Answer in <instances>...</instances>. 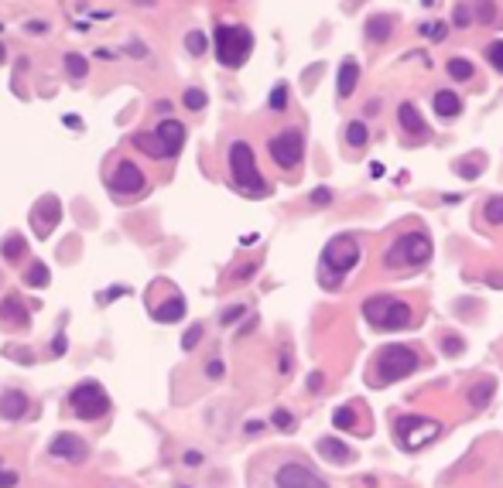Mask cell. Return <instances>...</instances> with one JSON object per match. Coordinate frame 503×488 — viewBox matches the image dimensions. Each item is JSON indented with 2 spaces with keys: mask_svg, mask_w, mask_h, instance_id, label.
<instances>
[{
  "mask_svg": "<svg viewBox=\"0 0 503 488\" xmlns=\"http://www.w3.org/2000/svg\"><path fill=\"white\" fill-rule=\"evenodd\" d=\"M422 365L418 352L407 348V345H387L377 352V359L370 365V383L373 386H387V383H400L407 379L414 369Z\"/></svg>",
  "mask_w": 503,
  "mask_h": 488,
  "instance_id": "1",
  "label": "cell"
},
{
  "mask_svg": "<svg viewBox=\"0 0 503 488\" xmlns=\"http://www.w3.org/2000/svg\"><path fill=\"white\" fill-rule=\"evenodd\" d=\"M363 318L377 332H404V328H411L414 311H411V304H404V301L391 297V294H377V297H370L363 304Z\"/></svg>",
  "mask_w": 503,
  "mask_h": 488,
  "instance_id": "2",
  "label": "cell"
},
{
  "mask_svg": "<svg viewBox=\"0 0 503 488\" xmlns=\"http://www.w3.org/2000/svg\"><path fill=\"white\" fill-rule=\"evenodd\" d=\"M212 41H216L219 65H226V69H240L254 52V34H250V27L243 25H216Z\"/></svg>",
  "mask_w": 503,
  "mask_h": 488,
  "instance_id": "3",
  "label": "cell"
},
{
  "mask_svg": "<svg viewBox=\"0 0 503 488\" xmlns=\"http://www.w3.org/2000/svg\"><path fill=\"white\" fill-rule=\"evenodd\" d=\"M230 175H233V184L247 195H267V181L261 178L257 171V157H254V147L247 140H233L230 144Z\"/></svg>",
  "mask_w": 503,
  "mask_h": 488,
  "instance_id": "4",
  "label": "cell"
},
{
  "mask_svg": "<svg viewBox=\"0 0 503 488\" xmlns=\"http://www.w3.org/2000/svg\"><path fill=\"white\" fill-rule=\"evenodd\" d=\"M431 259V239H428V232H404L398 236L394 243H391V250L384 253V266L387 270H398V266H422Z\"/></svg>",
  "mask_w": 503,
  "mask_h": 488,
  "instance_id": "5",
  "label": "cell"
},
{
  "mask_svg": "<svg viewBox=\"0 0 503 488\" xmlns=\"http://www.w3.org/2000/svg\"><path fill=\"white\" fill-rule=\"evenodd\" d=\"M133 144L151 157H175L185 144V127L178 120H164L158 123V130H148V133H137Z\"/></svg>",
  "mask_w": 503,
  "mask_h": 488,
  "instance_id": "6",
  "label": "cell"
},
{
  "mask_svg": "<svg viewBox=\"0 0 503 488\" xmlns=\"http://www.w3.org/2000/svg\"><path fill=\"white\" fill-rule=\"evenodd\" d=\"M69 410L76 413L79 420H100L110 410V396H106V389L100 383L86 379V383H79L69 393Z\"/></svg>",
  "mask_w": 503,
  "mask_h": 488,
  "instance_id": "7",
  "label": "cell"
},
{
  "mask_svg": "<svg viewBox=\"0 0 503 488\" xmlns=\"http://www.w3.org/2000/svg\"><path fill=\"white\" fill-rule=\"evenodd\" d=\"M360 257H363V250H360V243L353 236H336L325 246V253H322V270H336V283H339L360 263Z\"/></svg>",
  "mask_w": 503,
  "mask_h": 488,
  "instance_id": "8",
  "label": "cell"
},
{
  "mask_svg": "<svg viewBox=\"0 0 503 488\" xmlns=\"http://www.w3.org/2000/svg\"><path fill=\"white\" fill-rule=\"evenodd\" d=\"M267 147H270V157H274L277 168L292 171V168L301 164V157H305V133L298 127H288V130H281V133H274Z\"/></svg>",
  "mask_w": 503,
  "mask_h": 488,
  "instance_id": "9",
  "label": "cell"
},
{
  "mask_svg": "<svg viewBox=\"0 0 503 488\" xmlns=\"http://www.w3.org/2000/svg\"><path fill=\"white\" fill-rule=\"evenodd\" d=\"M274 482H277V488H329V482L322 475H315L312 468H305V464H298V461L281 464L277 475H274Z\"/></svg>",
  "mask_w": 503,
  "mask_h": 488,
  "instance_id": "10",
  "label": "cell"
},
{
  "mask_svg": "<svg viewBox=\"0 0 503 488\" xmlns=\"http://www.w3.org/2000/svg\"><path fill=\"white\" fill-rule=\"evenodd\" d=\"M110 188L117 195H141L144 191V171L133 164V161H120L113 178H110Z\"/></svg>",
  "mask_w": 503,
  "mask_h": 488,
  "instance_id": "11",
  "label": "cell"
},
{
  "mask_svg": "<svg viewBox=\"0 0 503 488\" xmlns=\"http://www.w3.org/2000/svg\"><path fill=\"white\" fill-rule=\"evenodd\" d=\"M48 454L52 458H65V461H86L89 458V447H86V440L82 437H76V434H58L48 444Z\"/></svg>",
  "mask_w": 503,
  "mask_h": 488,
  "instance_id": "12",
  "label": "cell"
},
{
  "mask_svg": "<svg viewBox=\"0 0 503 488\" xmlns=\"http://www.w3.org/2000/svg\"><path fill=\"white\" fill-rule=\"evenodd\" d=\"M58 219H62L58 198H41V202L34 205V215H31V222H34V232H38V236H48V232L58 226Z\"/></svg>",
  "mask_w": 503,
  "mask_h": 488,
  "instance_id": "13",
  "label": "cell"
},
{
  "mask_svg": "<svg viewBox=\"0 0 503 488\" xmlns=\"http://www.w3.org/2000/svg\"><path fill=\"white\" fill-rule=\"evenodd\" d=\"M0 321H4L7 328H27V325H31V314H27V308L21 304L18 294H7V297L0 301Z\"/></svg>",
  "mask_w": 503,
  "mask_h": 488,
  "instance_id": "14",
  "label": "cell"
},
{
  "mask_svg": "<svg viewBox=\"0 0 503 488\" xmlns=\"http://www.w3.org/2000/svg\"><path fill=\"white\" fill-rule=\"evenodd\" d=\"M398 120H400V127H404V133H411L414 140H428V123H424V116L414 109V103H400L398 106Z\"/></svg>",
  "mask_w": 503,
  "mask_h": 488,
  "instance_id": "15",
  "label": "cell"
},
{
  "mask_svg": "<svg viewBox=\"0 0 503 488\" xmlns=\"http://www.w3.org/2000/svg\"><path fill=\"white\" fill-rule=\"evenodd\" d=\"M27 413V396L21 389H4L0 393V416L4 420H21Z\"/></svg>",
  "mask_w": 503,
  "mask_h": 488,
  "instance_id": "16",
  "label": "cell"
},
{
  "mask_svg": "<svg viewBox=\"0 0 503 488\" xmlns=\"http://www.w3.org/2000/svg\"><path fill=\"white\" fill-rule=\"evenodd\" d=\"M356 82H360V62H356V58H346L343 65H339V76H336V96H339V100L353 96Z\"/></svg>",
  "mask_w": 503,
  "mask_h": 488,
  "instance_id": "17",
  "label": "cell"
},
{
  "mask_svg": "<svg viewBox=\"0 0 503 488\" xmlns=\"http://www.w3.org/2000/svg\"><path fill=\"white\" fill-rule=\"evenodd\" d=\"M318 454L329 458L332 464H353L356 461V451H349V447L339 444L336 437H322V440H318Z\"/></svg>",
  "mask_w": 503,
  "mask_h": 488,
  "instance_id": "18",
  "label": "cell"
},
{
  "mask_svg": "<svg viewBox=\"0 0 503 488\" xmlns=\"http://www.w3.org/2000/svg\"><path fill=\"white\" fill-rule=\"evenodd\" d=\"M431 103H435V113H438L442 120H455V116L462 113V100H459L452 89H438Z\"/></svg>",
  "mask_w": 503,
  "mask_h": 488,
  "instance_id": "19",
  "label": "cell"
},
{
  "mask_svg": "<svg viewBox=\"0 0 503 488\" xmlns=\"http://www.w3.org/2000/svg\"><path fill=\"white\" fill-rule=\"evenodd\" d=\"M391 31H394V18H391V14H373L370 21H367V38H370L373 45L387 41Z\"/></svg>",
  "mask_w": 503,
  "mask_h": 488,
  "instance_id": "20",
  "label": "cell"
},
{
  "mask_svg": "<svg viewBox=\"0 0 503 488\" xmlns=\"http://www.w3.org/2000/svg\"><path fill=\"white\" fill-rule=\"evenodd\" d=\"M155 318H158L161 325H171V321L185 318V297H168V301L155 311Z\"/></svg>",
  "mask_w": 503,
  "mask_h": 488,
  "instance_id": "21",
  "label": "cell"
},
{
  "mask_svg": "<svg viewBox=\"0 0 503 488\" xmlns=\"http://www.w3.org/2000/svg\"><path fill=\"white\" fill-rule=\"evenodd\" d=\"M445 72H449L455 82H469V79H476V69H473V62H469V58H449V62H445Z\"/></svg>",
  "mask_w": 503,
  "mask_h": 488,
  "instance_id": "22",
  "label": "cell"
},
{
  "mask_svg": "<svg viewBox=\"0 0 503 488\" xmlns=\"http://www.w3.org/2000/svg\"><path fill=\"white\" fill-rule=\"evenodd\" d=\"M0 253H4V259H21L27 253V243H25V236H18V232H11L7 239H4V246H0Z\"/></svg>",
  "mask_w": 503,
  "mask_h": 488,
  "instance_id": "23",
  "label": "cell"
},
{
  "mask_svg": "<svg viewBox=\"0 0 503 488\" xmlns=\"http://www.w3.org/2000/svg\"><path fill=\"white\" fill-rule=\"evenodd\" d=\"M493 389H497V383H493V379H479V383L473 386V393H469V403H473L476 410H483V407L490 403Z\"/></svg>",
  "mask_w": 503,
  "mask_h": 488,
  "instance_id": "24",
  "label": "cell"
},
{
  "mask_svg": "<svg viewBox=\"0 0 503 488\" xmlns=\"http://www.w3.org/2000/svg\"><path fill=\"white\" fill-rule=\"evenodd\" d=\"M367 140H370V130H367L363 120H353V123L346 127V144H349V147H363Z\"/></svg>",
  "mask_w": 503,
  "mask_h": 488,
  "instance_id": "25",
  "label": "cell"
},
{
  "mask_svg": "<svg viewBox=\"0 0 503 488\" xmlns=\"http://www.w3.org/2000/svg\"><path fill=\"white\" fill-rule=\"evenodd\" d=\"M48 280H52V273H48V266H45V263H31V270L25 273L27 287H45Z\"/></svg>",
  "mask_w": 503,
  "mask_h": 488,
  "instance_id": "26",
  "label": "cell"
},
{
  "mask_svg": "<svg viewBox=\"0 0 503 488\" xmlns=\"http://www.w3.org/2000/svg\"><path fill=\"white\" fill-rule=\"evenodd\" d=\"M65 72H69L72 79H86L89 65H86V58H82V55H65Z\"/></svg>",
  "mask_w": 503,
  "mask_h": 488,
  "instance_id": "27",
  "label": "cell"
},
{
  "mask_svg": "<svg viewBox=\"0 0 503 488\" xmlns=\"http://www.w3.org/2000/svg\"><path fill=\"white\" fill-rule=\"evenodd\" d=\"M267 106H270L274 113H281V109H288V86H285V82L270 89V100H267Z\"/></svg>",
  "mask_w": 503,
  "mask_h": 488,
  "instance_id": "28",
  "label": "cell"
},
{
  "mask_svg": "<svg viewBox=\"0 0 503 488\" xmlns=\"http://www.w3.org/2000/svg\"><path fill=\"white\" fill-rule=\"evenodd\" d=\"M442 348H445V355L455 359V355H462V352H466V341H462V338H455V334H442Z\"/></svg>",
  "mask_w": 503,
  "mask_h": 488,
  "instance_id": "29",
  "label": "cell"
},
{
  "mask_svg": "<svg viewBox=\"0 0 503 488\" xmlns=\"http://www.w3.org/2000/svg\"><path fill=\"white\" fill-rule=\"evenodd\" d=\"M332 423H336L339 431H349V427L356 423V413H353V407H339V410H336V416H332Z\"/></svg>",
  "mask_w": 503,
  "mask_h": 488,
  "instance_id": "30",
  "label": "cell"
},
{
  "mask_svg": "<svg viewBox=\"0 0 503 488\" xmlns=\"http://www.w3.org/2000/svg\"><path fill=\"white\" fill-rule=\"evenodd\" d=\"M185 48L192 55H202L206 52V34H202V31H188L185 34Z\"/></svg>",
  "mask_w": 503,
  "mask_h": 488,
  "instance_id": "31",
  "label": "cell"
},
{
  "mask_svg": "<svg viewBox=\"0 0 503 488\" xmlns=\"http://www.w3.org/2000/svg\"><path fill=\"white\" fill-rule=\"evenodd\" d=\"M486 58H490V65L497 72H503V41H490L486 45Z\"/></svg>",
  "mask_w": 503,
  "mask_h": 488,
  "instance_id": "32",
  "label": "cell"
},
{
  "mask_svg": "<svg viewBox=\"0 0 503 488\" xmlns=\"http://www.w3.org/2000/svg\"><path fill=\"white\" fill-rule=\"evenodd\" d=\"M182 103H185L188 109H195V113H199V109L206 106V93H202V89H185V96H182Z\"/></svg>",
  "mask_w": 503,
  "mask_h": 488,
  "instance_id": "33",
  "label": "cell"
},
{
  "mask_svg": "<svg viewBox=\"0 0 503 488\" xmlns=\"http://www.w3.org/2000/svg\"><path fill=\"white\" fill-rule=\"evenodd\" d=\"M202 334H206V328H202V325H192V328L185 332V338H182V348H185V352H192V348L202 341Z\"/></svg>",
  "mask_w": 503,
  "mask_h": 488,
  "instance_id": "34",
  "label": "cell"
},
{
  "mask_svg": "<svg viewBox=\"0 0 503 488\" xmlns=\"http://www.w3.org/2000/svg\"><path fill=\"white\" fill-rule=\"evenodd\" d=\"M483 215H486L490 222H503V198H490L486 208H483Z\"/></svg>",
  "mask_w": 503,
  "mask_h": 488,
  "instance_id": "35",
  "label": "cell"
},
{
  "mask_svg": "<svg viewBox=\"0 0 503 488\" xmlns=\"http://www.w3.org/2000/svg\"><path fill=\"white\" fill-rule=\"evenodd\" d=\"M270 420H274V427H281V431H292V427H294V416L288 410H274V416H270Z\"/></svg>",
  "mask_w": 503,
  "mask_h": 488,
  "instance_id": "36",
  "label": "cell"
},
{
  "mask_svg": "<svg viewBox=\"0 0 503 488\" xmlns=\"http://www.w3.org/2000/svg\"><path fill=\"white\" fill-rule=\"evenodd\" d=\"M243 314H247V308H243V304H237V308H226V311H223V318H219V321H223V325H233V321H240Z\"/></svg>",
  "mask_w": 503,
  "mask_h": 488,
  "instance_id": "37",
  "label": "cell"
},
{
  "mask_svg": "<svg viewBox=\"0 0 503 488\" xmlns=\"http://www.w3.org/2000/svg\"><path fill=\"white\" fill-rule=\"evenodd\" d=\"M0 488H18V471H7L0 464Z\"/></svg>",
  "mask_w": 503,
  "mask_h": 488,
  "instance_id": "38",
  "label": "cell"
},
{
  "mask_svg": "<svg viewBox=\"0 0 503 488\" xmlns=\"http://www.w3.org/2000/svg\"><path fill=\"white\" fill-rule=\"evenodd\" d=\"M65 348H69L65 332H58V334H55V341H52V355H55V359H62V355H65Z\"/></svg>",
  "mask_w": 503,
  "mask_h": 488,
  "instance_id": "39",
  "label": "cell"
},
{
  "mask_svg": "<svg viewBox=\"0 0 503 488\" xmlns=\"http://www.w3.org/2000/svg\"><path fill=\"white\" fill-rule=\"evenodd\" d=\"M312 202H315V205H329V202H332V188H315V191H312Z\"/></svg>",
  "mask_w": 503,
  "mask_h": 488,
  "instance_id": "40",
  "label": "cell"
},
{
  "mask_svg": "<svg viewBox=\"0 0 503 488\" xmlns=\"http://www.w3.org/2000/svg\"><path fill=\"white\" fill-rule=\"evenodd\" d=\"M223 372H226V369H223L219 359H212L209 365H206V376H209V379H223Z\"/></svg>",
  "mask_w": 503,
  "mask_h": 488,
  "instance_id": "41",
  "label": "cell"
},
{
  "mask_svg": "<svg viewBox=\"0 0 503 488\" xmlns=\"http://www.w3.org/2000/svg\"><path fill=\"white\" fill-rule=\"evenodd\" d=\"M469 18H473V14H469V7H459V11H455V25L459 27L469 25Z\"/></svg>",
  "mask_w": 503,
  "mask_h": 488,
  "instance_id": "42",
  "label": "cell"
},
{
  "mask_svg": "<svg viewBox=\"0 0 503 488\" xmlns=\"http://www.w3.org/2000/svg\"><path fill=\"white\" fill-rule=\"evenodd\" d=\"M120 294H124V287H110L106 294H100V301H103V304H110V301H117Z\"/></svg>",
  "mask_w": 503,
  "mask_h": 488,
  "instance_id": "43",
  "label": "cell"
},
{
  "mask_svg": "<svg viewBox=\"0 0 503 488\" xmlns=\"http://www.w3.org/2000/svg\"><path fill=\"white\" fill-rule=\"evenodd\" d=\"M182 461H185L188 468H199V464H202V454H199V451H185V458H182Z\"/></svg>",
  "mask_w": 503,
  "mask_h": 488,
  "instance_id": "44",
  "label": "cell"
},
{
  "mask_svg": "<svg viewBox=\"0 0 503 488\" xmlns=\"http://www.w3.org/2000/svg\"><path fill=\"white\" fill-rule=\"evenodd\" d=\"M261 431H264V423H257V420H254V423H247V434H261Z\"/></svg>",
  "mask_w": 503,
  "mask_h": 488,
  "instance_id": "45",
  "label": "cell"
},
{
  "mask_svg": "<svg viewBox=\"0 0 503 488\" xmlns=\"http://www.w3.org/2000/svg\"><path fill=\"white\" fill-rule=\"evenodd\" d=\"M133 4H141V7H151V4H158V0H133Z\"/></svg>",
  "mask_w": 503,
  "mask_h": 488,
  "instance_id": "46",
  "label": "cell"
},
{
  "mask_svg": "<svg viewBox=\"0 0 503 488\" xmlns=\"http://www.w3.org/2000/svg\"><path fill=\"white\" fill-rule=\"evenodd\" d=\"M4 58H7V48H4V45H0V62H4Z\"/></svg>",
  "mask_w": 503,
  "mask_h": 488,
  "instance_id": "47",
  "label": "cell"
},
{
  "mask_svg": "<svg viewBox=\"0 0 503 488\" xmlns=\"http://www.w3.org/2000/svg\"><path fill=\"white\" fill-rule=\"evenodd\" d=\"M178 488H188V485H178Z\"/></svg>",
  "mask_w": 503,
  "mask_h": 488,
  "instance_id": "48",
  "label": "cell"
}]
</instances>
